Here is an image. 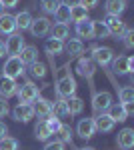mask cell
<instances>
[{"instance_id": "cell-1", "label": "cell", "mask_w": 134, "mask_h": 150, "mask_svg": "<svg viewBox=\"0 0 134 150\" xmlns=\"http://www.w3.org/2000/svg\"><path fill=\"white\" fill-rule=\"evenodd\" d=\"M4 74L2 76H8V78H12V80H16L18 76H22V72H24V64H22V60L18 56H10L6 62H4Z\"/></svg>"}, {"instance_id": "cell-2", "label": "cell", "mask_w": 134, "mask_h": 150, "mask_svg": "<svg viewBox=\"0 0 134 150\" xmlns=\"http://www.w3.org/2000/svg\"><path fill=\"white\" fill-rule=\"evenodd\" d=\"M16 94H18L20 104H32L34 100L38 98V86H36L34 82H26L24 86H20V88L16 90Z\"/></svg>"}, {"instance_id": "cell-3", "label": "cell", "mask_w": 134, "mask_h": 150, "mask_svg": "<svg viewBox=\"0 0 134 150\" xmlns=\"http://www.w3.org/2000/svg\"><path fill=\"white\" fill-rule=\"evenodd\" d=\"M74 92H76V82H74L72 76H66V78H62V80H56V94H58L62 100L74 96Z\"/></svg>"}, {"instance_id": "cell-4", "label": "cell", "mask_w": 134, "mask_h": 150, "mask_svg": "<svg viewBox=\"0 0 134 150\" xmlns=\"http://www.w3.org/2000/svg\"><path fill=\"white\" fill-rule=\"evenodd\" d=\"M112 58H114L112 48H108V46H94L92 48V60H94V64L106 66V64L112 62Z\"/></svg>"}, {"instance_id": "cell-5", "label": "cell", "mask_w": 134, "mask_h": 150, "mask_svg": "<svg viewBox=\"0 0 134 150\" xmlns=\"http://www.w3.org/2000/svg\"><path fill=\"white\" fill-rule=\"evenodd\" d=\"M50 20L46 18V16H38V18H32V22H30V32H32V36H36V38H42V36H46L48 32H50Z\"/></svg>"}, {"instance_id": "cell-6", "label": "cell", "mask_w": 134, "mask_h": 150, "mask_svg": "<svg viewBox=\"0 0 134 150\" xmlns=\"http://www.w3.org/2000/svg\"><path fill=\"white\" fill-rule=\"evenodd\" d=\"M132 68H134V58L132 56L112 58V70L116 74H132Z\"/></svg>"}, {"instance_id": "cell-7", "label": "cell", "mask_w": 134, "mask_h": 150, "mask_svg": "<svg viewBox=\"0 0 134 150\" xmlns=\"http://www.w3.org/2000/svg\"><path fill=\"white\" fill-rule=\"evenodd\" d=\"M110 104H112V94L110 92H96L94 98H92V108H94L96 114L106 112L110 108Z\"/></svg>"}, {"instance_id": "cell-8", "label": "cell", "mask_w": 134, "mask_h": 150, "mask_svg": "<svg viewBox=\"0 0 134 150\" xmlns=\"http://www.w3.org/2000/svg\"><path fill=\"white\" fill-rule=\"evenodd\" d=\"M104 26L108 28V32L110 36H116V38H122V34L126 32V24L118 18V16H106V20H104Z\"/></svg>"}, {"instance_id": "cell-9", "label": "cell", "mask_w": 134, "mask_h": 150, "mask_svg": "<svg viewBox=\"0 0 134 150\" xmlns=\"http://www.w3.org/2000/svg\"><path fill=\"white\" fill-rule=\"evenodd\" d=\"M4 44H6V52H8L10 56H18V54H20V50L26 46V44H24L22 34H16V32L8 36V40H6Z\"/></svg>"}, {"instance_id": "cell-10", "label": "cell", "mask_w": 134, "mask_h": 150, "mask_svg": "<svg viewBox=\"0 0 134 150\" xmlns=\"http://www.w3.org/2000/svg\"><path fill=\"white\" fill-rule=\"evenodd\" d=\"M76 70H78L80 76L92 78V76H94V70H96V64H94V60L90 56H82L78 60V64H76Z\"/></svg>"}, {"instance_id": "cell-11", "label": "cell", "mask_w": 134, "mask_h": 150, "mask_svg": "<svg viewBox=\"0 0 134 150\" xmlns=\"http://www.w3.org/2000/svg\"><path fill=\"white\" fill-rule=\"evenodd\" d=\"M76 132H78L80 138L88 140L94 136V132H96V128H94V118H82L78 122V126H76Z\"/></svg>"}, {"instance_id": "cell-12", "label": "cell", "mask_w": 134, "mask_h": 150, "mask_svg": "<svg viewBox=\"0 0 134 150\" xmlns=\"http://www.w3.org/2000/svg\"><path fill=\"white\" fill-rule=\"evenodd\" d=\"M16 90H18L16 80H12V78H8V76H0V96H2V98L8 100L10 96L16 94Z\"/></svg>"}, {"instance_id": "cell-13", "label": "cell", "mask_w": 134, "mask_h": 150, "mask_svg": "<svg viewBox=\"0 0 134 150\" xmlns=\"http://www.w3.org/2000/svg\"><path fill=\"white\" fill-rule=\"evenodd\" d=\"M116 142H118V146H120L122 150L134 148V130H132V128H122V130L118 132Z\"/></svg>"}, {"instance_id": "cell-14", "label": "cell", "mask_w": 134, "mask_h": 150, "mask_svg": "<svg viewBox=\"0 0 134 150\" xmlns=\"http://www.w3.org/2000/svg\"><path fill=\"white\" fill-rule=\"evenodd\" d=\"M32 108H34V114H38L42 120H46V118L52 116V104L48 102L46 98H36Z\"/></svg>"}, {"instance_id": "cell-15", "label": "cell", "mask_w": 134, "mask_h": 150, "mask_svg": "<svg viewBox=\"0 0 134 150\" xmlns=\"http://www.w3.org/2000/svg\"><path fill=\"white\" fill-rule=\"evenodd\" d=\"M12 114H14V118L18 122H28L30 118H34V108H32V104H18L12 110Z\"/></svg>"}, {"instance_id": "cell-16", "label": "cell", "mask_w": 134, "mask_h": 150, "mask_svg": "<svg viewBox=\"0 0 134 150\" xmlns=\"http://www.w3.org/2000/svg\"><path fill=\"white\" fill-rule=\"evenodd\" d=\"M114 124H116V122H114L106 112H102V114H98L94 118V128H96L98 132H110L112 128H114Z\"/></svg>"}, {"instance_id": "cell-17", "label": "cell", "mask_w": 134, "mask_h": 150, "mask_svg": "<svg viewBox=\"0 0 134 150\" xmlns=\"http://www.w3.org/2000/svg\"><path fill=\"white\" fill-rule=\"evenodd\" d=\"M14 30H16V24H14V16L10 14H0V34H6L10 36L14 34Z\"/></svg>"}, {"instance_id": "cell-18", "label": "cell", "mask_w": 134, "mask_h": 150, "mask_svg": "<svg viewBox=\"0 0 134 150\" xmlns=\"http://www.w3.org/2000/svg\"><path fill=\"white\" fill-rule=\"evenodd\" d=\"M44 50L48 56H58L64 52V42L62 40H56V38H48L44 42Z\"/></svg>"}, {"instance_id": "cell-19", "label": "cell", "mask_w": 134, "mask_h": 150, "mask_svg": "<svg viewBox=\"0 0 134 150\" xmlns=\"http://www.w3.org/2000/svg\"><path fill=\"white\" fill-rule=\"evenodd\" d=\"M104 8L108 12V16H120L126 10V0H106Z\"/></svg>"}, {"instance_id": "cell-20", "label": "cell", "mask_w": 134, "mask_h": 150, "mask_svg": "<svg viewBox=\"0 0 134 150\" xmlns=\"http://www.w3.org/2000/svg\"><path fill=\"white\" fill-rule=\"evenodd\" d=\"M18 58L22 60V64H32V62L38 60V50H36L34 46H24L22 50H20Z\"/></svg>"}, {"instance_id": "cell-21", "label": "cell", "mask_w": 134, "mask_h": 150, "mask_svg": "<svg viewBox=\"0 0 134 150\" xmlns=\"http://www.w3.org/2000/svg\"><path fill=\"white\" fill-rule=\"evenodd\" d=\"M66 102V110L68 114H80L82 112V108H84V102H82V98H78V96H70V98H66L64 100Z\"/></svg>"}, {"instance_id": "cell-22", "label": "cell", "mask_w": 134, "mask_h": 150, "mask_svg": "<svg viewBox=\"0 0 134 150\" xmlns=\"http://www.w3.org/2000/svg\"><path fill=\"white\" fill-rule=\"evenodd\" d=\"M30 22H32V16H30V12H18L16 16H14V24H16V28L18 30H28L30 28Z\"/></svg>"}, {"instance_id": "cell-23", "label": "cell", "mask_w": 134, "mask_h": 150, "mask_svg": "<svg viewBox=\"0 0 134 150\" xmlns=\"http://www.w3.org/2000/svg\"><path fill=\"white\" fill-rule=\"evenodd\" d=\"M106 114L110 116V118L114 120V122H124V120L128 118L120 102H118V104H110V108H108V112H106Z\"/></svg>"}, {"instance_id": "cell-24", "label": "cell", "mask_w": 134, "mask_h": 150, "mask_svg": "<svg viewBox=\"0 0 134 150\" xmlns=\"http://www.w3.org/2000/svg\"><path fill=\"white\" fill-rule=\"evenodd\" d=\"M70 20L72 22H82V20H88V10L82 6V4H76V6H72L70 8Z\"/></svg>"}, {"instance_id": "cell-25", "label": "cell", "mask_w": 134, "mask_h": 150, "mask_svg": "<svg viewBox=\"0 0 134 150\" xmlns=\"http://www.w3.org/2000/svg\"><path fill=\"white\" fill-rule=\"evenodd\" d=\"M76 34L80 38H94V32H92V20H82V22L76 24Z\"/></svg>"}, {"instance_id": "cell-26", "label": "cell", "mask_w": 134, "mask_h": 150, "mask_svg": "<svg viewBox=\"0 0 134 150\" xmlns=\"http://www.w3.org/2000/svg\"><path fill=\"white\" fill-rule=\"evenodd\" d=\"M52 116L58 118L60 122H62V120H66V118H70V114H68V110H66V102H64L62 98L52 106Z\"/></svg>"}, {"instance_id": "cell-27", "label": "cell", "mask_w": 134, "mask_h": 150, "mask_svg": "<svg viewBox=\"0 0 134 150\" xmlns=\"http://www.w3.org/2000/svg\"><path fill=\"white\" fill-rule=\"evenodd\" d=\"M64 50L70 54V58H74V56H80L84 52V44L80 40H68V44H64Z\"/></svg>"}, {"instance_id": "cell-28", "label": "cell", "mask_w": 134, "mask_h": 150, "mask_svg": "<svg viewBox=\"0 0 134 150\" xmlns=\"http://www.w3.org/2000/svg\"><path fill=\"white\" fill-rule=\"evenodd\" d=\"M54 18L58 24H66L70 22V8L64 6V4H58V8L54 10Z\"/></svg>"}, {"instance_id": "cell-29", "label": "cell", "mask_w": 134, "mask_h": 150, "mask_svg": "<svg viewBox=\"0 0 134 150\" xmlns=\"http://www.w3.org/2000/svg\"><path fill=\"white\" fill-rule=\"evenodd\" d=\"M52 30V38H56V40H66L68 34H70V30H68V24H54V28H50Z\"/></svg>"}, {"instance_id": "cell-30", "label": "cell", "mask_w": 134, "mask_h": 150, "mask_svg": "<svg viewBox=\"0 0 134 150\" xmlns=\"http://www.w3.org/2000/svg\"><path fill=\"white\" fill-rule=\"evenodd\" d=\"M34 136L38 140H48L50 138V130L46 126V120H40V122L34 126Z\"/></svg>"}, {"instance_id": "cell-31", "label": "cell", "mask_w": 134, "mask_h": 150, "mask_svg": "<svg viewBox=\"0 0 134 150\" xmlns=\"http://www.w3.org/2000/svg\"><path fill=\"white\" fill-rule=\"evenodd\" d=\"M92 32H94V38H106V36H110L108 28H106L104 22H100V20H94V22H92Z\"/></svg>"}, {"instance_id": "cell-32", "label": "cell", "mask_w": 134, "mask_h": 150, "mask_svg": "<svg viewBox=\"0 0 134 150\" xmlns=\"http://www.w3.org/2000/svg\"><path fill=\"white\" fill-rule=\"evenodd\" d=\"M118 96H120V104L134 102V88L132 86H124V88L118 90Z\"/></svg>"}, {"instance_id": "cell-33", "label": "cell", "mask_w": 134, "mask_h": 150, "mask_svg": "<svg viewBox=\"0 0 134 150\" xmlns=\"http://www.w3.org/2000/svg\"><path fill=\"white\" fill-rule=\"evenodd\" d=\"M30 70H32V76H36V78H44L46 76V64H42V62H38V60H36V62H32V64H30Z\"/></svg>"}, {"instance_id": "cell-34", "label": "cell", "mask_w": 134, "mask_h": 150, "mask_svg": "<svg viewBox=\"0 0 134 150\" xmlns=\"http://www.w3.org/2000/svg\"><path fill=\"white\" fill-rule=\"evenodd\" d=\"M0 150H18V140L10 138V136L2 138L0 140Z\"/></svg>"}, {"instance_id": "cell-35", "label": "cell", "mask_w": 134, "mask_h": 150, "mask_svg": "<svg viewBox=\"0 0 134 150\" xmlns=\"http://www.w3.org/2000/svg\"><path fill=\"white\" fill-rule=\"evenodd\" d=\"M58 0H40V8L46 12V14H54V10L58 8Z\"/></svg>"}, {"instance_id": "cell-36", "label": "cell", "mask_w": 134, "mask_h": 150, "mask_svg": "<svg viewBox=\"0 0 134 150\" xmlns=\"http://www.w3.org/2000/svg\"><path fill=\"white\" fill-rule=\"evenodd\" d=\"M56 134H60V142H72V130H70L68 124H62Z\"/></svg>"}, {"instance_id": "cell-37", "label": "cell", "mask_w": 134, "mask_h": 150, "mask_svg": "<svg viewBox=\"0 0 134 150\" xmlns=\"http://www.w3.org/2000/svg\"><path fill=\"white\" fill-rule=\"evenodd\" d=\"M46 126H48V130H50V134H56L58 128L62 126V122H60L58 118H54V116H50V118H46Z\"/></svg>"}, {"instance_id": "cell-38", "label": "cell", "mask_w": 134, "mask_h": 150, "mask_svg": "<svg viewBox=\"0 0 134 150\" xmlns=\"http://www.w3.org/2000/svg\"><path fill=\"white\" fill-rule=\"evenodd\" d=\"M122 42H124V46L128 48V50L134 46V32H132V28H126V32L122 34Z\"/></svg>"}, {"instance_id": "cell-39", "label": "cell", "mask_w": 134, "mask_h": 150, "mask_svg": "<svg viewBox=\"0 0 134 150\" xmlns=\"http://www.w3.org/2000/svg\"><path fill=\"white\" fill-rule=\"evenodd\" d=\"M44 150H64V142H60V140H52V142H48L44 146Z\"/></svg>"}, {"instance_id": "cell-40", "label": "cell", "mask_w": 134, "mask_h": 150, "mask_svg": "<svg viewBox=\"0 0 134 150\" xmlns=\"http://www.w3.org/2000/svg\"><path fill=\"white\" fill-rule=\"evenodd\" d=\"M66 76H70V70H68V64H64V66H60V68L56 70V80H62Z\"/></svg>"}, {"instance_id": "cell-41", "label": "cell", "mask_w": 134, "mask_h": 150, "mask_svg": "<svg viewBox=\"0 0 134 150\" xmlns=\"http://www.w3.org/2000/svg\"><path fill=\"white\" fill-rule=\"evenodd\" d=\"M8 102H6V98H0V118H4V116L8 114Z\"/></svg>"}, {"instance_id": "cell-42", "label": "cell", "mask_w": 134, "mask_h": 150, "mask_svg": "<svg viewBox=\"0 0 134 150\" xmlns=\"http://www.w3.org/2000/svg\"><path fill=\"white\" fill-rule=\"evenodd\" d=\"M80 4L88 10V8H92V6H96V4H98V0H80Z\"/></svg>"}, {"instance_id": "cell-43", "label": "cell", "mask_w": 134, "mask_h": 150, "mask_svg": "<svg viewBox=\"0 0 134 150\" xmlns=\"http://www.w3.org/2000/svg\"><path fill=\"white\" fill-rule=\"evenodd\" d=\"M122 108H124V112H126V116H130L134 112V102H126L122 104Z\"/></svg>"}, {"instance_id": "cell-44", "label": "cell", "mask_w": 134, "mask_h": 150, "mask_svg": "<svg viewBox=\"0 0 134 150\" xmlns=\"http://www.w3.org/2000/svg\"><path fill=\"white\" fill-rule=\"evenodd\" d=\"M0 2H2V6H4V8H12V6H16V4H18V0H0Z\"/></svg>"}, {"instance_id": "cell-45", "label": "cell", "mask_w": 134, "mask_h": 150, "mask_svg": "<svg viewBox=\"0 0 134 150\" xmlns=\"http://www.w3.org/2000/svg\"><path fill=\"white\" fill-rule=\"evenodd\" d=\"M6 134H8V128H6V124H4V122H0V140L6 138Z\"/></svg>"}, {"instance_id": "cell-46", "label": "cell", "mask_w": 134, "mask_h": 150, "mask_svg": "<svg viewBox=\"0 0 134 150\" xmlns=\"http://www.w3.org/2000/svg\"><path fill=\"white\" fill-rule=\"evenodd\" d=\"M62 4H64V6H68V8H72V6L80 4V0H62Z\"/></svg>"}, {"instance_id": "cell-47", "label": "cell", "mask_w": 134, "mask_h": 150, "mask_svg": "<svg viewBox=\"0 0 134 150\" xmlns=\"http://www.w3.org/2000/svg\"><path fill=\"white\" fill-rule=\"evenodd\" d=\"M4 54H6V44H4V40L0 38V58L4 56Z\"/></svg>"}, {"instance_id": "cell-48", "label": "cell", "mask_w": 134, "mask_h": 150, "mask_svg": "<svg viewBox=\"0 0 134 150\" xmlns=\"http://www.w3.org/2000/svg\"><path fill=\"white\" fill-rule=\"evenodd\" d=\"M78 150H96V148H92V146H84V148H78Z\"/></svg>"}, {"instance_id": "cell-49", "label": "cell", "mask_w": 134, "mask_h": 150, "mask_svg": "<svg viewBox=\"0 0 134 150\" xmlns=\"http://www.w3.org/2000/svg\"><path fill=\"white\" fill-rule=\"evenodd\" d=\"M2 10H4V6H2V2H0V14H2Z\"/></svg>"}]
</instances>
